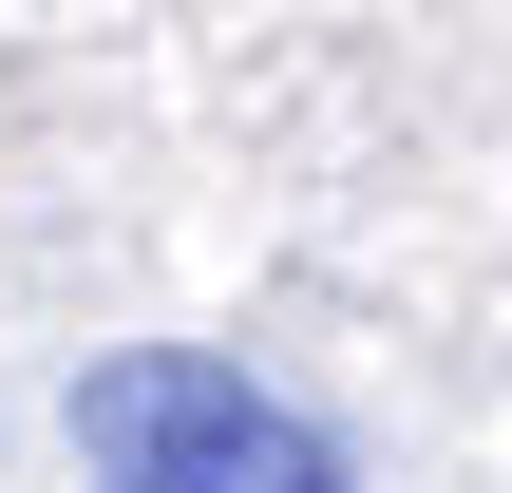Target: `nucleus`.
Masks as SVG:
<instances>
[{
	"mask_svg": "<svg viewBox=\"0 0 512 493\" xmlns=\"http://www.w3.org/2000/svg\"><path fill=\"white\" fill-rule=\"evenodd\" d=\"M76 475L95 493H342V437L285 418L209 342H133V361L76 380Z\"/></svg>",
	"mask_w": 512,
	"mask_h": 493,
	"instance_id": "1",
	"label": "nucleus"
}]
</instances>
